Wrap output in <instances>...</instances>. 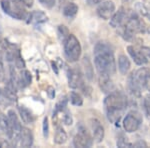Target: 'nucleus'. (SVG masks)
I'll use <instances>...</instances> for the list:
<instances>
[{
    "mask_svg": "<svg viewBox=\"0 0 150 148\" xmlns=\"http://www.w3.org/2000/svg\"><path fill=\"white\" fill-rule=\"evenodd\" d=\"M91 128H92V137L93 141L96 143L102 142L104 139V135H105V131H104V127L101 124V122L96 118H92L90 120Z\"/></svg>",
    "mask_w": 150,
    "mask_h": 148,
    "instance_id": "1a4fd4ad",
    "label": "nucleus"
},
{
    "mask_svg": "<svg viewBox=\"0 0 150 148\" xmlns=\"http://www.w3.org/2000/svg\"><path fill=\"white\" fill-rule=\"evenodd\" d=\"M0 147H11V144L9 142H7L6 140H2L0 142Z\"/></svg>",
    "mask_w": 150,
    "mask_h": 148,
    "instance_id": "37998d69",
    "label": "nucleus"
},
{
    "mask_svg": "<svg viewBox=\"0 0 150 148\" xmlns=\"http://www.w3.org/2000/svg\"><path fill=\"white\" fill-rule=\"evenodd\" d=\"M7 117H8L12 129H13L14 134H19L21 131V128H22V125H21L20 121H19L18 115L16 114V112L13 109H9L7 111Z\"/></svg>",
    "mask_w": 150,
    "mask_h": 148,
    "instance_id": "f3484780",
    "label": "nucleus"
},
{
    "mask_svg": "<svg viewBox=\"0 0 150 148\" xmlns=\"http://www.w3.org/2000/svg\"><path fill=\"white\" fill-rule=\"evenodd\" d=\"M127 17V12L123 7H120L117 11L114 12L111 18L109 19V25L112 28H118L125 22Z\"/></svg>",
    "mask_w": 150,
    "mask_h": 148,
    "instance_id": "9d476101",
    "label": "nucleus"
},
{
    "mask_svg": "<svg viewBox=\"0 0 150 148\" xmlns=\"http://www.w3.org/2000/svg\"><path fill=\"white\" fill-rule=\"evenodd\" d=\"M106 110V116L109 122L113 123V124H117L122 118L123 114H124L125 109L122 108H108Z\"/></svg>",
    "mask_w": 150,
    "mask_h": 148,
    "instance_id": "dca6fc26",
    "label": "nucleus"
},
{
    "mask_svg": "<svg viewBox=\"0 0 150 148\" xmlns=\"http://www.w3.org/2000/svg\"><path fill=\"white\" fill-rule=\"evenodd\" d=\"M57 34H58L59 39L61 40L62 42H64V41L66 40V38L69 36L70 32H69L68 28H67L65 25H59L57 28Z\"/></svg>",
    "mask_w": 150,
    "mask_h": 148,
    "instance_id": "cd10ccee",
    "label": "nucleus"
},
{
    "mask_svg": "<svg viewBox=\"0 0 150 148\" xmlns=\"http://www.w3.org/2000/svg\"><path fill=\"white\" fill-rule=\"evenodd\" d=\"M93 137L89 134L86 127L82 122L77 125V133L73 138V145L74 147L84 148V147H91L93 144Z\"/></svg>",
    "mask_w": 150,
    "mask_h": 148,
    "instance_id": "39448f33",
    "label": "nucleus"
},
{
    "mask_svg": "<svg viewBox=\"0 0 150 148\" xmlns=\"http://www.w3.org/2000/svg\"><path fill=\"white\" fill-rule=\"evenodd\" d=\"M105 109L108 108H122L126 109L128 106V99L126 95L121 91H112L105 97L103 101Z\"/></svg>",
    "mask_w": 150,
    "mask_h": 148,
    "instance_id": "20e7f679",
    "label": "nucleus"
},
{
    "mask_svg": "<svg viewBox=\"0 0 150 148\" xmlns=\"http://www.w3.org/2000/svg\"><path fill=\"white\" fill-rule=\"evenodd\" d=\"M94 65L98 74L112 75L116 71L114 50L107 42H98L94 47Z\"/></svg>",
    "mask_w": 150,
    "mask_h": 148,
    "instance_id": "f257e3e1",
    "label": "nucleus"
},
{
    "mask_svg": "<svg viewBox=\"0 0 150 148\" xmlns=\"http://www.w3.org/2000/svg\"><path fill=\"white\" fill-rule=\"evenodd\" d=\"M86 1L89 5H95V4H99L100 2H102L103 0H86Z\"/></svg>",
    "mask_w": 150,
    "mask_h": 148,
    "instance_id": "79ce46f5",
    "label": "nucleus"
},
{
    "mask_svg": "<svg viewBox=\"0 0 150 148\" xmlns=\"http://www.w3.org/2000/svg\"><path fill=\"white\" fill-rule=\"evenodd\" d=\"M48 20V17L44 11L41 10H36L33 11L31 13H29L28 17H27V23L31 24H40V23H44Z\"/></svg>",
    "mask_w": 150,
    "mask_h": 148,
    "instance_id": "a211bd4d",
    "label": "nucleus"
},
{
    "mask_svg": "<svg viewBox=\"0 0 150 148\" xmlns=\"http://www.w3.org/2000/svg\"><path fill=\"white\" fill-rule=\"evenodd\" d=\"M116 145L117 147L120 148H125V147H133V144L131 142L128 141L127 138H125L123 135H120L117 139V142H116Z\"/></svg>",
    "mask_w": 150,
    "mask_h": 148,
    "instance_id": "c756f323",
    "label": "nucleus"
},
{
    "mask_svg": "<svg viewBox=\"0 0 150 148\" xmlns=\"http://www.w3.org/2000/svg\"><path fill=\"white\" fill-rule=\"evenodd\" d=\"M83 65H84V69H85V75L88 78V80H92L93 78V67L91 65V62L89 60L88 57H84L83 58Z\"/></svg>",
    "mask_w": 150,
    "mask_h": 148,
    "instance_id": "bb28decb",
    "label": "nucleus"
},
{
    "mask_svg": "<svg viewBox=\"0 0 150 148\" xmlns=\"http://www.w3.org/2000/svg\"><path fill=\"white\" fill-rule=\"evenodd\" d=\"M20 3H22L26 8H30V7L33 6V3H34V0H18Z\"/></svg>",
    "mask_w": 150,
    "mask_h": 148,
    "instance_id": "4c0bfd02",
    "label": "nucleus"
},
{
    "mask_svg": "<svg viewBox=\"0 0 150 148\" xmlns=\"http://www.w3.org/2000/svg\"><path fill=\"white\" fill-rule=\"evenodd\" d=\"M67 103H68V99H67L65 96L60 98V100L58 101V102L56 103V105H55L54 111H53V118L56 117L58 113L64 111V109L67 107Z\"/></svg>",
    "mask_w": 150,
    "mask_h": 148,
    "instance_id": "393cba45",
    "label": "nucleus"
},
{
    "mask_svg": "<svg viewBox=\"0 0 150 148\" xmlns=\"http://www.w3.org/2000/svg\"><path fill=\"white\" fill-rule=\"evenodd\" d=\"M136 10L138 11L142 16L147 17L150 20V10L144 5L143 3H140V2L136 3Z\"/></svg>",
    "mask_w": 150,
    "mask_h": 148,
    "instance_id": "c85d7f7f",
    "label": "nucleus"
},
{
    "mask_svg": "<svg viewBox=\"0 0 150 148\" xmlns=\"http://www.w3.org/2000/svg\"><path fill=\"white\" fill-rule=\"evenodd\" d=\"M14 63H15V66L17 67L18 69H24V68H25V61H24L23 58L21 57V55H19V56L16 58Z\"/></svg>",
    "mask_w": 150,
    "mask_h": 148,
    "instance_id": "72a5a7b5",
    "label": "nucleus"
},
{
    "mask_svg": "<svg viewBox=\"0 0 150 148\" xmlns=\"http://www.w3.org/2000/svg\"><path fill=\"white\" fill-rule=\"evenodd\" d=\"M42 132L44 138H48V136H49V121H48V117H44V119H43Z\"/></svg>",
    "mask_w": 150,
    "mask_h": 148,
    "instance_id": "2f4dec72",
    "label": "nucleus"
},
{
    "mask_svg": "<svg viewBox=\"0 0 150 148\" xmlns=\"http://www.w3.org/2000/svg\"><path fill=\"white\" fill-rule=\"evenodd\" d=\"M4 80V65L2 60L0 59V82Z\"/></svg>",
    "mask_w": 150,
    "mask_h": 148,
    "instance_id": "ea45409f",
    "label": "nucleus"
},
{
    "mask_svg": "<svg viewBox=\"0 0 150 148\" xmlns=\"http://www.w3.org/2000/svg\"><path fill=\"white\" fill-rule=\"evenodd\" d=\"M133 76L138 85L143 89L146 86V82L150 76V69L147 67H141L135 72H133Z\"/></svg>",
    "mask_w": 150,
    "mask_h": 148,
    "instance_id": "9b49d317",
    "label": "nucleus"
},
{
    "mask_svg": "<svg viewBox=\"0 0 150 148\" xmlns=\"http://www.w3.org/2000/svg\"><path fill=\"white\" fill-rule=\"evenodd\" d=\"M18 112L20 115L21 120L23 121L25 124H31L35 121V116L33 115V113L29 110L28 108H26L23 105L18 106Z\"/></svg>",
    "mask_w": 150,
    "mask_h": 148,
    "instance_id": "412c9836",
    "label": "nucleus"
},
{
    "mask_svg": "<svg viewBox=\"0 0 150 148\" xmlns=\"http://www.w3.org/2000/svg\"><path fill=\"white\" fill-rule=\"evenodd\" d=\"M67 78H68V85L72 89L80 88L84 84L82 73L78 68L67 69Z\"/></svg>",
    "mask_w": 150,
    "mask_h": 148,
    "instance_id": "6e6552de",
    "label": "nucleus"
},
{
    "mask_svg": "<svg viewBox=\"0 0 150 148\" xmlns=\"http://www.w3.org/2000/svg\"><path fill=\"white\" fill-rule=\"evenodd\" d=\"M47 95L50 99H54L55 98V89L54 87L49 86L47 88Z\"/></svg>",
    "mask_w": 150,
    "mask_h": 148,
    "instance_id": "58836bf2",
    "label": "nucleus"
},
{
    "mask_svg": "<svg viewBox=\"0 0 150 148\" xmlns=\"http://www.w3.org/2000/svg\"><path fill=\"white\" fill-rule=\"evenodd\" d=\"M131 67V63L126 55H119L118 57V70L122 75H126Z\"/></svg>",
    "mask_w": 150,
    "mask_h": 148,
    "instance_id": "4be33fe9",
    "label": "nucleus"
},
{
    "mask_svg": "<svg viewBox=\"0 0 150 148\" xmlns=\"http://www.w3.org/2000/svg\"><path fill=\"white\" fill-rule=\"evenodd\" d=\"M142 107H143L144 113L145 115L148 118H150V100L148 98H144L143 101H142Z\"/></svg>",
    "mask_w": 150,
    "mask_h": 148,
    "instance_id": "473e14b6",
    "label": "nucleus"
},
{
    "mask_svg": "<svg viewBox=\"0 0 150 148\" xmlns=\"http://www.w3.org/2000/svg\"><path fill=\"white\" fill-rule=\"evenodd\" d=\"M0 5L4 13L13 19L25 20L29 15V13L26 11V7L18 0H1Z\"/></svg>",
    "mask_w": 150,
    "mask_h": 148,
    "instance_id": "f03ea898",
    "label": "nucleus"
},
{
    "mask_svg": "<svg viewBox=\"0 0 150 148\" xmlns=\"http://www.w3.org/2000/svg\"><path fill=\"white\" fill-rule=\"evenodd\" d=\"M39 2L41 3V5L50 9V8H52V7H54L55 2L56 1H55V0H39Z\"/></svg>",
    "mask_w": 150,
    "mask_h": 148,
    "instance_id": "f704fd0d",
    "label": "nucleus"
},
{
    "mask_svg": "<svg viewBox=\"0 0 150 148\" xmlns=\"http://www.w3.org/2000/svg\"><path fill=\"white\" fill-rule=\"evenodd\" d=\"M53 141L57 145H62L67 141V133L65 132V130L61 126H57L56 127Z\"/></svg>",
    "mask_w": 150,
    "mask_h": 148,
    "instance_id": "5701e85b",
    "label": "nucleus"
},
{
    "mask_svg": "<svg viewBox=\"0 0 150 148\" xmlns=\"http://www.w3.org/2000/svg\"><path fill=\"white\" fill-rule=\"evenodd\" d=\"M142 123V116L137 111H131L124 117L122 122L123 128L128 133H133L138 130L140 124Z\"/></svg>",
    "mask_w": 150,
    "mask_h": 148,
    "instance_id": "423d86ee",
    "label": "nucleus"
},
{
    "mask_svg": "<svg viewBox=\"0 0 150 148\" xmlns=\"http://www.w3.org/2000/svg\"><path fill=\"white\" fill-rule=\"evenodd\" d=\"M97 15L103 20H109L111 16L115 12V4L111 0H103L102 2L98 4L97 9Z\"/></svg>",
    "mask_w": 150,
    "mask_h": 148,
    "instance_id": "0eeeda50",
    "label": "nucleus"
},
{
    "mask_svg": "<svg viewBox=\"0 0 150 148\" xmlns=\"http://www.w3.org/2000/svg\"><path fill=\"white\" fill-rule=\"evenodd\" d=\"M63 123H64L65 125H67V126H70V125L73 124V117H72V114L68 110V109H66V108L64 109Z\"/></svg>",
    "mask_w": 150,
    "mask_h": 148,
    "instance_id": "7c9ffc66",
    "label": "nucleus"
},
{
    "mask_svg": "<svg viewBox=\"0 0 150 148\" xmlns=\"http://www.w3.org/2000/svg\"><path fill=\"white\" fill-rule=\"evenodd\" d=\"M127 87H128V89H129L130 93H131L133 96H135V97H140V96H141L142 88L138 85V83L135 81L134 76H133V72H131V74L128 76Z\"/></svg>",
    "mask_w": 150,
    "mask_h": 148,
    "instance_id": "aec40b11",
    "label": "nucleus"
},
{
    "mask_svg": "<svg viewBox=\"0 0 150 148\" xmlns=\"http://www.w3.org/2000/svg\"><path fill=\"white\" fill-rule=\"evenodd\" d=\"M69 100L72 105L74 106H81L83 104V98L78 92L71 91L69 95Z\"/></svg>",
    "mask_w": 150,
    "mask_h": 148,
    "instance_id": "a878e982",
    "label": "nucleus"
},
{
    "mask_svg": "<svg viewBox=\"0 0 150 148\" xmlns=\"http://www.w3.org/2000/svg\"><path fill=\"white\" fill-rule=\"evenodd\" d=\"M147 98H148V99H149V100H150V94H149V95H148V96H147Z\"/></svg>",
    "mask_w": 150,
    "mask_h": 148,
    "instance_id": "49530a36",
    "label": "nucleus"
},
{
    "mask_svg": "<svg viewBox=\"0 0 150 148\" xmlns=\"http://www.w3.org/2000/svg\"><path fill=\"white\" fill-rule=\"evenodd\" d=\"M51 65H52V69H53V71H54L56 74L59 73V71H58V68H57V65L55 64V62H52V63H51Z\"/></svg>",
    "mask_w": 150,
    "mask_h": 148,
    "instance_id": "c03bdc74",
    "label": "nucleus"
},
{
    "mask_svg": "<svg viewBox=\"0 0 150 148\" xmlns=\"http://www.w3.org/2000/svg\"><path fill=\"white\" fill-rule=\"evenodd\" d=\"M133 147H147V143L143 140H138L137 142L133 143Z\"/></svg>",
    "mask_w": 150,
    "mask_h": 148,
    "instance_id": "a19ab883",
    "label": "nucleus"
},
{
    "mask_svg": "<svg viewBox=\"0 0 150 148\" xmlns=\"http://www.w3.org/2000/svg\"><path fill=\"white\" fill-rule=\"evenodd\" d=\"M64 54L66 59L70 62H76L79 60L82 53V48L79 40L73 34H69L63 42Z\"/></svg>",
    "mask_w": 150,
    "mask_h": 148,
    "instance_id": "7ed1b4c3",
    "label": "nucleus"
},
{
    "mask_svg": "<svg viewBox=\"0 0 150 148\" xmlns=\"http://www.w3.org/2000/svg\"><path fill=\"white\" fill-rule=\"evenodd\" d=\"M98 82H99L100 89L102 90V92H104V93L109 94L110 92L115 90V86H114V84H113L112 80L110 79V75L99 74Z\"/></svg>",
    "mask_w": 150,
    "mask_h": 148,
    "instance_id": "4468645a",
    "label": "nucleus"
},
{
    "mask_svg": "<svg viewBox=\"0 0 150 148\" xmlns=\"http://www.w3.org/2000/svg\"><path fill=\"white\" fill-rule=\"evenodd\" d=\"M140 51L143 53L147 59H150V47H147V46H142V47L140 48Z\"/></svg>",
    "mask_w": 150,
    "mask_h": 148,
    "instance_id": "e433bc0d",
    "label": "nucleus"
},
{
    "mask_svg": "<svg viewBox=\"0 0 150 148\" xmlns=\"http://www.w3.org/2000/svg\"><path fill=\"white\" fill-rule=\"evenodd\" d=\"M0 131L3 133L8 139H12L14 136V132L12 129L10 122L8 120L7 115L0 113Z\"/></svg>",
    "mask_w": 150,
    "mask_h": 148,
    "instance_id": "2eb2a0df",
    "label": "nucleus"
},
{
    "mask_svg": "<svg viewBox=\"0 0 150 148\" xmlns=\"http://www.w3.org/2000/svg\"><path fill=\"white\" fill-rule=\"evenodd\" d=\"M80 89H81L82 93L87 97H89L91 95V93H92V88L88 85H85V84H83V85L80 87Z\"/></svg>",
    "mask_w": 150,
    "mask_h": 148,
    "instance_id": "c9c22d12",
    "label": "nucleus"
},
{
    "mask_svg": "<svg viewBox=\"0 0 150 148\" xmlns=\"http://www.w3.org/2000/svg\"><path fill=\"white\" fill-rule=\"evenodd\" d=\"M32 82V75L28 70H21L19 77L17 78V82H16V86L18 88H25V87L29 86Z\"/></svg>",
    "mask_w": 150,
    "mask_h": 148,
    "instance_id": "6ab92c4d",
    "label": "nucleus"
},
{
    "mask_svg": "<svg viewBox=\"0 0 150 148\" xmlns=\"http://www.w3.org/2000/svg\"><path fill=\"white\" fill-rule=\"evenodd\" d=\"M62 12H63V15L65 17L72 18V17H74L77 14V12H78V6H77V4L73 3V2H69V3H67L66 5L64 6Z\"/></svg>",
    "mask_w": 150,
    "mask_h": 148,
    "instance_id": "b1692460",
    "label": "nucleus"
},
{
    "mask_svg": "<svg viewBox=\"0 0 150 148\" xmlns=\"http://www.w3.org/2000/svg\"><path fill=\"white\" fill-rule=\"evenodd\" d=\"M33 134L30 129L26 127H22L19 134V145L21 147H31L33 145Z\"/></svg>",
    "mask_w": 150,
    "mask_h": 148,
    "instance_id": "ddd939ff",
    "label": "nucleus"
},
{
    "mask_svg": "<svg viewBox=\"0 0 150 148\" xmlns=\"http://www.w3.org/2000/svg\"><path fill=\"white\" fill-rule=\"evenodd\" d=\"M127 51H128V54L130 55V57L133 59L135 64L139 65V66H143V65L147 64L148 59L145 57V55L140 51V50L135 49L133 46L129 45V46H127Z\"/></svg>",
    "mask_w": 150,
    "mask_h": 148,
    "instance_id": "f8f14e48",
    "label": "nucleus"
},
{
    "mask_svg": "<svg viewBox=\"0 0 150 148\" xmlns=\"http://www.w3.org/2000/svg\"><path fill=\"white\" fill-rule=\"evenodd\" d=\"M145 88H146L147 90L150 92V76H149V78H148V80H147V82H146V86H145Z\"/></svg>",
    "mask_w": 150,
    "mask_h": 148,
    "instance_id": "a18cd8bd",
    "label": "nucleus"
}]
</instances>
